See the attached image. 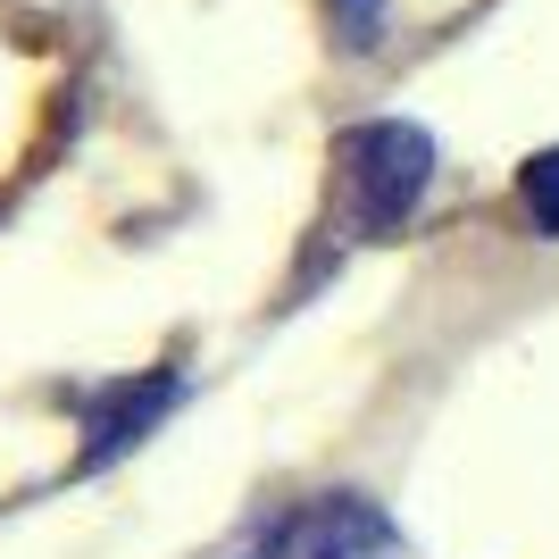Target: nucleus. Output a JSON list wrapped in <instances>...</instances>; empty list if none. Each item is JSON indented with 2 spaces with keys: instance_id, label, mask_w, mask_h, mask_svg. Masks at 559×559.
Masks as SVG:
<instances>
[{
  "instance_id": "20e7f679",
  "label": "nucleus",
  "mask_w": 559,
  "mask_h": 559,
  "mask_svg": "<svg viewBox=\"0 0 559 559\" xmlns=\"http://www.w3.org/2000/svg\"><path fill=\"white\" fill-rule=\"evenodd\" d=\"M518 192H526V217H535L543 234H559V151H543V159L518 176Z\"/></svg>"
},
{
  "instance_id": "7ed1b4c3",
  "label": "nucleus",
  "mask_w": 559,
  "mask_h": 559,
  "mask_svg": "<svg viewBox=\"0 0 559 559\" xmlns=\"http://www.w3.org/2000/svg\"><path fill=\"white\" fill-rule=\"evenodd\" d=\"M167 401H176V384H134V393H117V401H100V418H93V443H84V460H109V451H126L142 435V426L159 418Z\"/></svg>"
},
{
  "instance_id": "39448f33",
  "label": "nucleus",
  "mask_w": 559,
  "mask_h": 559,
  "mask_svg": "<svg viewBox=\"0 0 559 559\" xmlns=\"http://www.w3.org/2000/svg\"><path fill=\"white\" fill-rule=\"evenodd\" d=\"M334 9H343V50H368L384 25V0H334Z\"/></svg>"
},
{
  "instance_id": "f03ea898",
  "label": "nucleus",
  "mask_w": 559,
  "mask_h": 559,
  "mask_svg": "<svg viewBox=\"0 0 559 559\" xmlns=\"http://www.w3.org/2000/svg\"><path fill=\"white\" fill-rule=\"evenodd\" d=\"M284 559H401V543H393V526L376 518V501L334 492V501H318V510L293 526V551Z\"/></svg>"
},
{
  "instance_id": "f257e3e1",
  "label": "nucleus",
  "mask_w": 559,
  "mask_h": 559,
  "mask_svg": "<svg viewBox=\"0 0 559 559\" xmlns=\"http://www.w3.org/2000/svg\"><path fill=\"white\" fill-rule=\"evenodd\" d=\"M334 167H343V217H350V234H384V226H401V217L418 210L426 176H435V142H426L418 126L376 117V126L343 134Z\"/></svg>"
}]
</instances>
